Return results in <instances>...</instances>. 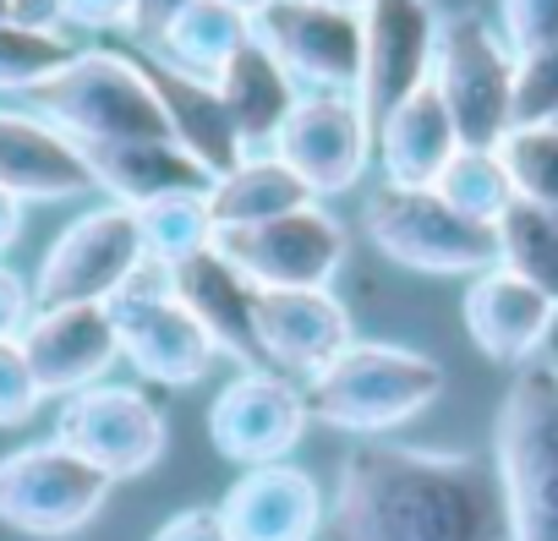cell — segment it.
Here are the masks:
<instances>
[{
  "mask_svg": "<svg viewBox=\"0 0 558 541\" xmlns=\"http://www.w3.org/2000/svg\"><path fill=\"white\" fill-rule=\"evenodd\" d=\"M329 541H509L498 470L454 448L356 443L340 459Z\"/></svg>",
  "mask_w": 558,
  "mask_h": 541,
  "instance_id": "1",
  "label": "cell"
},
{
  "mask_svg": "<svg viewBox=\"0 0 558 541\" xmlns=\"http://www.w3.org/2000/svg\"><path fill=\"white\" fill-rule=\"evenodd\" d=\"M493 470L509 541H558V367L525 361L498 405Z\"/></svg>",
  "mask_w": 558,
  "mask_h": 541,
  "instance_id": "2",
  "label": "cell"
},
{
  "mask_svg": "<svg viewBox=\"0 0 558 541\" xmlns=\"http://www.w3.org/2000/svg\"><path fill=\"white\" fill-rule=\"evenodd\" d=\"M302 394H307V416L318 427L378 438V432L416 421L427 405H438L444 367L422 351H405V345L356 340L318 378H307Z\"/></svg>",
  "mask_w": 558,
  "mask_h": 541,
  "instance_id": "3",
  "label": "cell"
},
{
  "mask_svg": "<svg viewBox=\"0 0 558 541\" xmlns=\"http://www.w3.org/2000/svg\"><path fill=\"white\" fill-rule=\"evenodd\" d=\"M39 121L66 132L72 143H137V137H170L165 110L143 72L132 66L126 45H94L77 50L72 66H61L50 83L23 94Z\"/></svg>",
  "mask_w": 558,
  "mask_h": 541,
  "instance_id": "4",
  "label": "cell"
},
{
  "mask_svg": "<svg viewBox=\"0 0 558 541\" xmlns=\"http://www.w3.org/2000/svg\"><path fill=\"white\" fill-rule=\"evenodd\" d=\"M110 318H116V334H121V356L132 361L137 378L148 383H165V389H192L208 378L214 367V340L208 329L186 312V302L175 296L170 285V268L143 257L132 268V280L105 302Z\"/></svg>",
  "mask_w": 558,
  "mask_h": 541,
  "instance_id": "5",
  "label": "cell"
},
{
  "mask_svg": "<svg viewBox=\"0 0 558 541\" xmlns=\"http://www.w3.org/2000/svg\"><path fill=\"white\" fill-rule=\"evenodd\" d=\"M367 241L416 274H482L498 262V230L449 208L433 186H378L367 202Z\"/></svg>",
  "mask_w": 558,
  "mask_h": 541,
  "instance_id": "6",
  "label": "cell"
},
{
  "mask_svg": "<svg viewBox=\"0 0 558 541\" xmlns=\"http://www.w3.org/2000/svg\"><path fill=\"white\" fill-rule=\"evenodd\" d=\"M433 88L465 148H498L514 126V50L482 17H444L433 50Z\"/></svg>",
  "mask_w": 558,
  "mask_h": 541,
  "instance_id": "7",
  "label": "cell"
},
{
  "mask_svg": "<svg viewBox=\"0 0 558 541\" xmlns=\"http://www.w3.org/2000/svg\"><path fill=\"white\" fill-rule=\"evenodd\" d=\"M116 476L72 454L66 443H28L0 454V525L23 536H72L110 503Z\"/></svg>",
  "mask_w": 558,
  "mask_h": 541,
  "instance_id": "8",
  "label": "cell"
},
{
  "mask_svg": "<svg viewBox=\"0 0 558 541\" xmlns=\"http://www.w3.org/2000/svg\"><path fill=\"white\" fill-rule=\"evenodd\" d=\"M214 246L241 268L257 291H329L345 268V224L324 208H291L263 224L214 230Z\"/></svg>",
  "mask_w": 558,
  "mask_h": 541,
  "instance_id": "9",
  "label": "cell"
},
{
  "mask_svg": "<svg viewBox=\"0 0 558 541\" xmlns=\"http://www.w3.org/2000/svg\"><path fill=\"white\" fill-rule=\"evenodd\" d=\"M143 230L126 202H105L77 213L45 251L34 274V307H72V302H110L132 268L143 262Z\"/></svg>",
  "mask_w": 558,
  "mask_h": 541,
  "instance_id": "10",
  "label": "cell"
},
{
  "mask_svg": "<svg viewBox=\"0 0 558 541\" xmlns=\"http://www.w3.org/2000/svg\"><path fill=\"white\" fill-rule=\"evenodd\" d=\"M252 39L286 66L302 94H356L362 83V12L318 0H268L252 17Z\"/></svg>",
  "mask_w": 558,
  "mask_h": 541,
  "instance_id": "11",
  "label": "cell"
},
{
  "mask_svg": "<svg viewBox=\"0 0 558 541\" xmlns=\"http://www.w3.org/2000/svg\"><path fill=\"white\" fill-rule=\"evenodd\" d=\"M56 443H66L72 454H83L105 476L126 481V476H143V470H154L165 459L170 421L143 389L94 383V389H83V394H72L61 405Z\"/></svg>",
  "mask_w": 558,
  "mask_h": 541,
  "instance_id": "12",
  "label": "cell"
},
{
  "mask_svg": "<svg viewBox=\"0 0 558 541\" xmlns=\"http://www.w3.org/2000/svg\"><path fill=\"white\" fill-rule=\"evenodd\" d=\"M438 12L427 0H367L362 12V83L356 104L378 132L416 88L433 83Z\"/></svg>",
  "mask_w": 558,
  "mask_h": 541,
  "instance_id": "13",
  "label": "cell"
},
{
  "mask_svg": "<svg viewBox=\"0 0 558 541\" xmlns=\"http://www.w3.org/2000/svg\"><path fill=\"white\" fill-rule=\"evenodd\" d=\"M268 153L279 164H291L296 181L324 202V197L351 192L362 170L373 164V126L356 94H302L286 126H279V137L268 143Z\"/></svg>",
  "mask_w": 558,
  "mask_h": 541,
  "instance_id": "14",
  "label": "cell"
},
{
  "mask_svg": "<svg viewBox=\"0 0 558 541\" xmlns=\"http://www.w3.org/2000/svg\"><path fill=\"white\" fill-rule=\"evenodd\" d=\"M307 394L279 372H235L208 405V443L219 459L252 470L291 459L307 432Z\"/></svg>",
  "mask_w": 558,
  "mask_h": 541,
  "instance_id": "15",
  "label": "cell"
},
{
  "mask_svg": "<svg viewBox=\"0 0 558 541\" xmlns=\"http://www.w3.org/2000/svg\"><path fill=\"white\" fill-rule=\"evenodd\" d=\"M23 356L50 394L72 399L94 383H105V372L121 361V334L105 302H72V307H34L28 329H23Z\"/></svg>",
  "mask_w": 558,
  "mask_h": 541,
  "instance_id": "16",
  "label": "cell"
},
{
  "mask_svg": "<svg viewBox=\"0 0 558 541\" xmlns=\"http://www.w3.org/2000/svg\"><path fill=\"white\" fill-rule=\"evenodd\" d=\"M465 329L487 361L520 372L525 361H536V351L553 345L558 302L542 296L531 280L509 274L504 262H493L482 274H471V285H465Z\"/></svg>",
  "mask_w": 558,
  "mask_h": 541,
  "instance_id": "17",
  "label": "cell"
},
{
  "mask_svg": "<svg viewBox=\"0 0 558 541\" xmlns=\"http://www.w3.org/2000/svg\"><path fill=\"white\" fill-rule=\"evenodd\" d=\"M257 340L268 372L291 383L318 378L345 345H356L351 312L335 291H257Z\"/></svg>",
  "mask_w": 558,
  "mask_h": 541,
  "instance_id": "18",
  "label": "cell"
},
{
  "mask_svg": "<svg viewBox=\"0 0 558 541\" xmlns=\"http://www.w3.org/2000/svg\"><path fill=\"white\" fill-rule=\"evenodd\" d=\"M170 285L186 302V312L208 329L219 356L241 361V372H268V356H263V340H257V285L219 246L181 257L170 268Z\"/></svg>",
  "mask_w": 558,
  "mask_h": 541,
  "instance_id": "19",
  "label": "cell"
},
{
  "mask_svg": "<svg viewBox=\"0 0 558 541\" xmlns=\"http://www.w3.org/2000/svg\"><path fill=\"white\" fill-rule=\"evenodd\" d=\"M219 519L230 541H318L329 508L307 470L279 459V465L241 470L230 492L219 497Z\"/></svg>",
  "mask_w": 558,
  "mask_h": 541,
  "instance_id": "20",
  "label": "cell"
},
{
  "mask_svg": "<svg viewBox=\"0 0 558 541\" xmlns=\"http://www.w3.org/2000/svg\"><path fill=\"white\" fill-rule=\"evenodd\" d=\"M126 56H132V66L143 72V83L154 88L170 137H175L208 175H225V170H235V164L246 159V148H241V137H235V121H230V110H225L214 77H192V72L170 66L165 56H154V50H143V45H126Z\"/></svg>",
  "mask_w": 558,
  "mask_h": 541,
  "instance_id": "21",
  "label": "cell"
},
{
  "mask_svg": "<svg viewBox=\"0 0 558 541\" xmlns=\"http://www.w3.org/2000/svg\"><path fill=\"white\" fill-rule=\"evenodd\" d=\"M0 186L23 202H66L94 192L83 148L34 110H0Z\"/></svg>",
  "mask_w": 558,
  "mask_h": 541,
  "instance_id": "22",
  "label": "cell"
},
{
  "mask_svg": "<svg viewBox=\"0 0 558 541\" xmlns=\"http://www.w3.org/2000/svg\"><path fill=\"white\" fill-rule=\"evenodd\" d=\"M88 170H94V186L110 192V202H126V208H143L154 197H170V192H208L214 175L175 143V137H137V143H77Z\"/></svg>",
  "mask_w": 558,
  "mask_h": 541,
  "instance_id": "23",
  "label": "cell"
},
{
  "mask_svg": "<svg viewBox=\"0 0 558 541\" xmlns=\"http://www.w3.org/2000/svg\"><path fill=\"white\" fill-rule=\"evenodd\" d=\"M373 153L384 159V181L389 186H433L438 170L460 153V132L438 99V88H416L378 132H373Z\"/></svg>",
  "mask_w": 558,
  "mask_h": 541,
  "instance_id": "24",
  "label": "cell"
},
{
  "mask_svg": "<svg viewBox=\"0 0 558 541\" xmlns=\"http://www.w3.org/2000/svg\"><path fill=\"white\" fill-rule=\"evenodd\" d=\"M214 83H219V99H225L246 153H263L279 137V126H286V115L296 110V99H302V88L286 77V66H279L257 39H246Z\"/></svg>",
  "mask_w": 558,
  "mask_h": 541,
  "instance_id": "25",
  "label": "cell"
},
{
  "mask_svg": "<svg viewBox=\"0 0 558 541\" xmlns=\"http://www.w3.org/2000/svg\"><path fill=\"white\" fill-rule=\"evenodd\" d=\"M318 202L291 164H279L268 148L263 153H246L235 170L214 175L208 186V219L214 230H235V224H263V219H279V213H291V208H307Z\"/></svg>",
  "mask_w": 558,
  "mask_h": 541,
  "instance_id": "26",
  "label": "cell"
},
{
  "mask_svg": "<svg viewBox=\"0 0 558 541\" xmlns=\"http://www.w3.org/2000/svg\"><path fill=\"white\" fill-rule=\"evenodd\" d=\"M252 39V17H241L225 0H192V7L165 28V39L154 45V56H165L170 66L192 72V77H219L225 61Z\"/></svg>",
  "mask_w": 558,
  "mask_h": 541,
  "instance_id": "27",
  "label": "cell"
},
{
  "mask_svg": "<svg viewBox=\"0 0 558 541\" xmlns=\"http://www.w3.org/2000/svg\"><path fill=\"white\" fill-rule=\"evenodd\" d=\"M493 230H498V262L558 302V213L514 197Z\"/></svg>",
  "mask_w": 558,
  "mask_h": 541,
  "instance_id": "28",
  "label": "cell"
},
{
  "mask_svg": "<svg viewBox=\"0 0 558 541\" xmlns=\"http://www.w3.org/2000/svg\"><path fill=\"white\" fill-rule=\"evenodd\" d=\"M137 213V230H143V251L165 268H175L181 257L214 246V219H208V192H170V197H154Z\"/></svg>",
  "mask_w": 558,
  "mask_h": 541,
  "instance_id": "29",
  "label": "cell"
},
{
  "mask_svg": "<svg viewBox=\"0 0 558 541\" xmlns=\"http://www.w3.org/2000/svg\"><path fill=\"white\" fill-rule=\"evenodd\" d=\"M433 192H438L449 208H460L465 219H482V224H498L504 208L514 202V186H509V170H504L498 148H465V143H460V153L438 170Z\"/></svg>",
  "mask_w": 558,
  "mask_h": 541,
  "instance_id": "30",
  "label": "cell"
},
{
  "mask_svg": "<svg viewBox=\"0 0 558 541\" xmlns=\"http://www.w3.org/2000/svg\"><path fill=\"white\" fill-rule=\"evenodd\" d=\"M72 61H77V39L66 28L0 23V94H34Z\"/></svg>",
  "mask_w": 558,
  "mask_h": 541,
  "instance_id": "31",
  "label": "cell"
},
{
  "mask_svg": "<svg viewBox=\"0 0 558 541\" xmlns=\"http://www.w3.org/2000/svg\"><path fill=\"white\" fill-rule=\"evenodd\" d=\"M498 159L520 202L558 213V126H509L498 143Z\"/></svg>",
  "mask_w": 558,
  "mask_h": 541,
  "instance_id": "32",
  "label": "cell"
},
{
  "mask_svg": "<svg viewBox=\"0 0 558 541\" xmlns=\"http://www.w3.org/2000/svg\"><path fill=\"white\" fill-rule=\"evenodd\" d=\"M514 126H558V45L514 61Z\"/></svg>",
  "mask_w": 558,
  "mask_h": 541,
  "instance_id": "33",
  "label": "cell"
},
{
  "mask_svg": "<svg viewBox=\"0 0 558 541\" xmlns=\"http://www.w3.org/2000/svg\"><path fill=\"white\" fill-rule=\"evenodd\" d=\"M498 34L520 56L558 45V0H498Z\"/></svg>",
  "mask_w": 558,
  "mask_h": 541,
  "instance_id": "34",
  "label": "cell"
},
{
  "mask_svg": "<svg viewBox=\"0 0 558 541\" xmlns=\"http://www.w3.org/2000/svg\"><path fill=\"white\" fill-rule=\"evenodd\" d=\"M45 405V389L17 340H0V427H23Z\"/></svg>",
  "mask_w": 558,
  "mask_h": 541,
  "instance_id": "35",
  "label": "cell"
},
{
  "mask_svg": "<svg viewBox=\"0 0 558 541\" xmlns=\"http://www.w3.org/2000/svg\"><path fill=\"white\" fill-rule=\"evenodd\" d=\"M28 318H34V285L0 262V340H23Z\"/></svg>",
  "mask_w": 558,
  "mask_h": 541,
  "instance_id": "36",
  "label": "cell"
},
{
  "mask_svg": "<svg viewBox=\"0 0 558 541\" xmlns=\"http://www.w3.org/2000/svg\"><path fill=\"white\" fill-rule=\"evenodd\" d=\"M186 7H192V0H132L126 39H132V45H143V50H154V45L165 39V28H170Z\"/></svg>",
  "mask_w": 558,
  "mask_h": 541,
  "instance_id": "37",
  "label": "cell"
},
{
  "mask_svg": "<svg viewBox=\"0 0 558 541\" xmlns=\"http://www.w3.org/2000/svg\"><path fill=\"white\" fill-rule=\"evenodd\" d=\"M148 541H230V530H225L219 508H181V514H170Z\"/></svg>",
  "mask_w": 558,
  "mask_h": 541,
  "instance_id": "38",
  "label": "cell"
},
{
  "mask_svg": "<svg viewBox=\"0 0 558 541\" xmlns=\"http://www.w3.org/2000/svg\"><path fill=\"white\" fill-rule=\"evenodd\" d=\"M132 23V0H66V28H88V34H126Z\"/></svg>",
  "mask_w": 558,
  "mask_h": 541,
  "instance_id": "39",
  "label": "cell"
},
{
  "mask_svg": "<svg viewBox=\"0 0 558 541\" xmlns=\"http://www.w3.org/2000/svg\"><path fill=\"white\" fill-rule=\"evenodd\" d=\"M12 23H28V28H66V0H12Z\"/></svg>",
  "mask_w": 558,
  "mask_h": 541,
  "instance_id": "40",
  "label": "cell"
},
{
  "mask_svg": "<svg viewBox=\"0 0 558 541\" xmlns=\"http://www.w3.org/2000/svg\"><path fill=\"white\" fill-rule=\"evenodd\" d=\"M23 197H12L7 186H0V251H12L17 246V235H23Z\"/></svg>",
  "mask_w": 558,
  "mask_h": 541,
  "instance_id": "41",
  "label": "cell"
},
{
  "mask_svg": "<svg viewBox=\"0 0 558 541\" xmlns=\"http://www.w3.org/2000/svg\"><path fill=\"white\" fill-rule=\"evenodd\" d=\"M225 7H235V12H241V17H257V12H263V7H268V0H225Z\"/></svg>",
  "mask_w": 558,
  "mask_h": 541,
  "instance_id": "42",
  "label": "cell"
},
{
  "mask_svg": "<svg viewBox=\"0 0 558 541\" xmlns=\"http://www.w3.org/2000/svg\"><path fill=\"white\" fill-rule=\"evenodd\" d=\"M318 7H340V12H367V0H318Z\"/></svg>",
  "mask_w": 558,
  "mask_h": 541,
  "instance_id": "43",
  "label": "cell"
},
{
  "mask_svg": "<svg viewBox=\"0 0 558 541\" xmlns=\"http://www.w3.org/2000/svg\"><path fill=\"white\" fill-rule=\"evenodd\" d=\"M0 23H12V0H0Z\"/></svg>",
  "mask_w": 558,
  "mask_h": 541,
  "instance_id": "44",
  "label": "cell"
},
{
  "mask_svg": "<svg viewBox=\"0 0 558 541\" xmlns=\"http://www.w3.org/2000/svg\"><path fill=\"white\" fill-rule=\"evenodd\" d=\"M547 361H553V367H558V334H553V356H547Z\"/></svg>",
  "mask_w": 558,
  "mask_h": 541,
  "instance_id": "45",
  "label": "cell"
}]
</instances>
